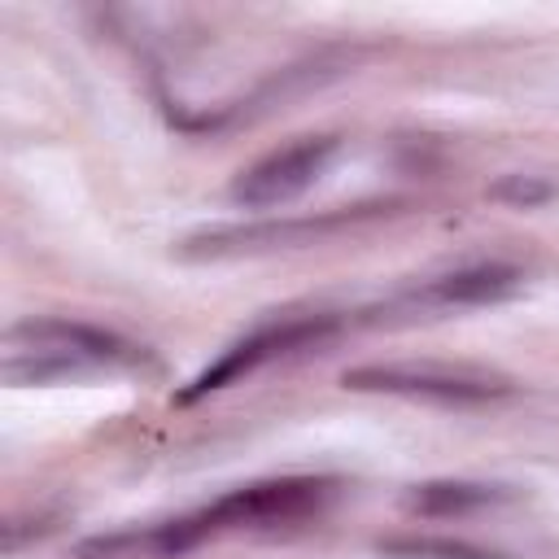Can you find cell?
<instances>
[{
  "instance_id": "1",
  "label": "cell",
  "mask_w": 559,
  "mask_h": 559,
  "mask_svg": "<svg viewBox=\"0 0 559 559\" xmlns=\"http://www.w3.org/2000/svg\"><path fill=\"white\" fill-rule=\"evenodd\" d=\"M0 376L4 384H57L92 371H122L140 367L144 349L92 328V323H70V319H22L4 332L0 341Z\"/></svg>"
},
{
  "instance_id": "2",
  "label": "cell",
  "mask_w": 559,
  "mask_h": 559,
  "mask_svg": "<svg viewBox=\"0 0 559 559\" xmlns=\"http://www.w3.org/2000/svg\"><path fill=\"white\" fill-rule=\"evenodd\" d=\"M332 480H314V476H284V480H258L245 489L223 493L218 502H210L197 515L157 524L144 533V555H183L192 546H201L214 533H231V528H271V524H293L306 515H319L332 502Z\"/></svg>"
},
{
  "instance_id": "3",
  "label": "cell",
  "mask_w": 559,
  "mask_h": 559,
  "mask_svg": "<svg viewBox=\"0 0 559 559\" xmlns=\"http://www.w3.org/2000/svg\"><path fill=\"white\" fill-rule=\"evenodd\" d=\"M345 389L358 393H397V397H424V402H493L507 397L511 384L485 371L463 367H437V362H371L341 376Z\"/></svg>"
},
{
  "instance_id": "4",
  "label": "cell",
  "mask_w": 559,
  "mask_h": 559,
  "mask_svg": "<svg viewBox=\"0 0 559 559\" xmlns=\"http://www.w3.org/2000/svg\"><path fill=\"white\" fill-rule=\"evenodd\" d=\"M336 157V140L332 135H306L293 140L275 153H266L262 162H253L249 170L236 175L231 183V201L245 210H275L297 201L306 188H314V179L328 170V162Z\"/></svg>"
},
{
  "instance_id": "5",
  "label": "cell",
  "mask_w": 559,
  "mask_h": 559,
  "mask_svg": "<svg viewBox=\"0 0 559 559\" xmlns=\"http://www.w3.org/2000/svg\"><path fill=\"white\" fill-rule=\"evenodd\" d=\"M336 332V323L332 319H288V323H271V328H262V332H253V336H245V341H236L231 349H223V358L218 362H210L188 389H179L175 393V402L179 406H188V402H197V397H205V393H214V389H227L231 380H240V376H249V371H258L262 362H271V358H284V354H293V349H310V345H319L323 336H332Z\"/></svg>"
},
{
  "instance_id": "6",
  "label": "cell",
  "mask_w": 559,
  "mask_h": 559,
  "mask_svg": "<svg viewBox=\"0 0 559 559\" xmlns=\"http://www.w3.org/2000/svg\"><path fill=\"white\" fill-rule=\"evenodd\" d=\"M358 214H323V218H284V223H253V227H214L183 240V258H231V253H262V249H293L332 236L336 227L354 223Z\"/></svg>"
},
{
  "instance_id": "7",
  "label": "cell",
  "mask_w": 559,
  "mask_h": 559,
  "mask_svg": "<svg viewBox=\"0 0 559 559\" xmlns=\"http://www.w3.org/2000/svg\"><path fill=\"white\" fill-rule=\"evenodd\" d=\"M524 288V275L515 266H467L454 275L432 280L424 293H415V306H493Z\"/></svg>"
},
{
  "instance_id": "8",
  "label": "cell",
  "mask_w": 559,
  "mask_h": 559,
  "mask_svg": "<svg viewBox=\"0 0 559 559\" xmlns=\"http://www.w3.org/2000/svg\"><path fill=\"white\" fill-rule=\"evenodd\" d=\"M507 493L493 489V485H472V480H428V485H415L406 493V507L419 511V515H467V511H480V507H493L502 502Z\"/></svg>"
},
{
  "instance_id": "9",
  "label": "cell",
  "mask_w": 559,
  "mask_h": 559,
  "mask_svg": "<svg viewBox=\"0 0 559 559\" xmlns=\"http://www.w3.org/2000/svg\"><path fill=\"white\" fill-rule=\"evenodd\" d=\"M380 555L389 559H502L493 550H476L450 537H393V542H380Z\"/></svg>"
},
{
  "instance_id": "10",
  "label": "cell",
  "mask_w": 559,
  "mask_h": 559,
  "mask_svg": "<svg viewBox=\"0 0 559 559\" xmlns=\"http://www.w3.org/2000/svg\"><path fill=\"white\" fill-rule=\"evenodd\" d=\"M489 197L502 201V205H515V210H533V205H546L555 197V183H546L537 175H502L489 188Z\"/></svg>"
}]
</instances>
